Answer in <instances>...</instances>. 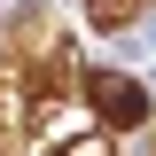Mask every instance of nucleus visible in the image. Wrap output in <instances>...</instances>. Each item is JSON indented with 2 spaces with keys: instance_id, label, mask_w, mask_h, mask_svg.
Masks as SVG:
<instances>
[{
  "instance_id": "f257e3e1",
  "label": "nucleus",
  "mask_w": 156,
  "mask_h": 156,
  "mask_svg": "<svg viewBox=\"0 0 156 156\" xmlns=\"http://www.w3.org/2000/svg\"><path fill=\"white\" fill-rule=\"evenodd\" d=\"M94 109L109 117V125H140V117H148V94H140L133 78H109V70H94Z\"/></svg>"
}]
</instances>
